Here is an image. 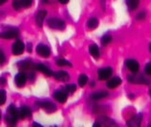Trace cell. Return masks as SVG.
I'll return each mask as SVG.
<instances>
[{"instance_id":"cell-35","label":"cell","mask_w":151,"mask_h":127,"mask_svg":"<svg viewBox=\"0 0 151 127\" xmlns=\"http://www.w3.org/2000/svg\"><path fill=\"white\" fill-rule=\"evenodd\" d=\"M58 1L61 4H66V3L69 2V0H58Z\"/></svg>"},{"instance_id":"cell-39","label":"cell","mask_w":151,"mask_h":127,"mask_svg":"<svg viewBox=\"0 0 151 127\" xmlns=\"http://www.w3.org/2000/svg\"><path fill=\"white\" fill-rule=\"evenodd\" d=\"M90 86H91V87H93V86H94V83H93V82H92V83H91V84H90Z\"/></svg>"},{"instance_id":"cell-36","label":"cell","mask_w":151,"mask_h":127,"mask_svg":"<svg viewBox=\"0 0 151 127\" xmlns=\"http://www.w3.org/2000/svg\"><path fill=\"white\" fill-rule=\"evenodd\" d=\"M7 2V0H0V5H3V4H5Z\"/></svg>"},{"instance_id":"cell-9","label":"cell","mask_w":151,"mask_h":127,"mask_svg":"<svg viewBox=\"0 0 151 127\" xmlns=\"http://www.w3.org/2000/svg\"><path fill=\"white\" fill-rule=\"evenodd\" d=\"M53 97L55 98V100H57L60 103H64L67 101V92L65 90H57L54 92Z\"/></svg>"},{"instance_id":"cell-38","label":"cell","mask_w":151,"mask_h":127,"mask_svg":"<svg viewBox=\"0 0 151 127\" xmlns=\"http://www.w3.org/2000/svg\"><path fill=\"white\" fill-rule=\"evenodd\" d=\"M34 126H35V127H40L41 125H40V124H38V123H36V122H35V123H34Z\"/></svg>"},{"instance_id":"cell-33","label":"cell","mask_w":151,"mask_h":127,"mask_svg":"<svg viewBox=\"0 0 151 127\" xmlns=\"http://www.w3.org/2000/svg\"><path fill=\"white\" fill-rule=\"evenodd\" d=\"M27 52H31V51H32V46H31V44L30 43H27Z\"/></svg>"},{"instance_id":"cell-26","label":"cell","mask_w":151,"mask_h":127,"mask_svg":"<svg viewBox=\"0 0 151 127\" xmlns=\"http://www.w3.org/2000/svg\"><path fill=\"white\" fill-rule=\"evenodd\" d=\"M6 91L3 90V89H0V105H3L6 102Z\"/></svg>"},{"instance_id":"cell-2","label":"cell","mask_w":151,"mask_h":127,"mask_svg":"<svg viewBox=\"0 0 151 127\" xmlns=\"http://www.w3.org/2000/svg\"><path fill=\"white\" fill-rule=\"evenodd\" d=\"M47 24L48 26L51 28V29H54V30H64L65 28V23L59 19V18H49L48 20H47Z\"/></svg>"},{"instance_id":"cell-11","label":"cell","mask_w":151,"mask_h":127,"mask_svg":"<svg viewBox=\"0 0 151 127\" xmlns=\"http://www.w3.org/2000/svg\"><path fill=\"white\" fill-rule=\"evenodd\" d=\"M126 65L132 73H137L139 71V64L136 60L129 59L126 62Z\"/></svg>"},{"instance_id":"cell-41","label":"cell","mask_w":151,"mask_h":127,"mask_svg":"<svg viewBox=\"0 0 151 127\" xmlns=\"http://www.w3.org/2000/svg\"><path fill=\"white\" fill-rule=\"evenodd\" d=\"M150 51H151V44H150Z\"/></svg>"},{"instance_id":"cell-40","label":"cell","mask_w":151,"mask_h":127,"mask_svg":"<svg viewBox=\"0 0 151 127\" xmlns=\"http://www.w3.org/2000/svg\"><path fill=\"white\" fill-rule=\"evenodd\" d=\"M0 120H1V114H0Z\"/></svg>"},{"instance_id":"cell-21","label":"cell","mask_w":151,"mask_h":127,"mask_svg":"<svg viewBox=\"0 0 151 127\" xmlns=\"http://www.w3.org/2000/svg\"><path fill=\"white\" fill-rule=\"evenodd\" d=\"M126 2L129 10H135L139 5V0H126Z\"/></svg>"},{"instance_id":"cell-37","label":"cell","mask_w":151,"mask_h":127,"mask_svg":"<svg viewBox=\"0 0 151 127\" xmlns=\"http://www.w3.org/2000/svg\"><path fill=\"white\" fill-rule=\"evenodd\" d=\"M48 1H49V0H42V3H44V4H47V3H48Z\"/></svg>"},{"instance_id":"cell-34","label":"cell","mask_w":151,"mask_h":127,"mask_svg":"<svg viewBox=\"0 0 151 127\" xmlns=\"http://www.w3.org/2000/svg\"><path fill=\"white\" fill-rule=\"evenodd\" d=\"M0 84H2V86L6 84V79H5V78H0Z\"/></svg>"},{"instance_id":"cell-24","label":"cell","mask_w":151,"mask_h":127,"mask_svg":"<svg viewBox=\"0 0 151 127\" xmlns=\"http://www.w3.org/2000/svg\"><path fill=\"white\" fill-rule=\"evenodd\" d=\"M57 65L59 67H72V64L64 59H58L57 60Z\"/></svg>"},{"instance_id":"cell-28","label":"cell","mask_w":151,"mask_h":127,"mask_svg":"<svg viewBox=\"0 0 151 127\" xmlns=\"http://www.w3.org/2000/svg\"><path fill=\"white\" fill-rule=\"evenodd\" d=\"M12 7L14 10H16V11H19L20 9L22 8V4L20 2V0H13L12 1Z\"/></svg>"},{"instance_id":"cell-8","label":"cell","mask_w":151,"mask_h":127,"mask_svg":"<svg viewBox=\"0 0 151 127\" xmlns=\"http://www.w3.org/2000/svg\"><path fill=\"white\" fill-rule=\"evenodd\" d=\"M24 50H25V45L22 41L17 40L12 45V53L14 55H21L24 52Z\"/></svg>"},{"instance_id":"cell-13","label":"cell","mask_w":151,"mask_h":127,"mask_svg":"<svg viewBox=\"0 0 151 127\" xmlns=\"http://www.w3.org/2000/svg\"><path fill=\"white\" fill-rule=\"evenodd\" d=\"M35 69H37L38 71H40L42 73H44L45 75H46V76H48V77L52 76V75L54 74L52 72V70L49 69L47 67H45L44 64H37V65L35 67Z\"/></svg>"},{"instance_id":"cell-42","label":"cell","mask_w":151,"mask_h":127,"mask_svg":"<svg viewBox=\"0 0 151 127\" xmlns=\"http://www.w3.org/2000/svg\"><path fill=\"white\" fill-rule=\"evenodd\" d=\"M149 93H150V96H151V90H150V92H149Z\"/></svg>"},{"instance_id":"cell-16","label":"cell","mask_w":151,"mask_h":127,"mask_svg":"<svg viewBox=\"0 0 151 127\" xmlns=\"http://www.w3.org/2000/svg\"><path fill=\"white\" fill-rule=\"evenodd\" d=\"M122 83V80L119 77H112L107 82V86L109 88H115Z\"/></svg>"},{"instance_id":"cell-10","label":"cell","mask_w":151,"mask_h":127,"mask_svg":"<svg viewBox=\"0 0 151 127\" xmlns=\"http://www.w3.org/2000/svg\"><path fill=\"white\" fill-rule=\"evenodd\" d=\"M14 81H15V83L19 87H22L23 86H25L27 83V75L24 72H19L18 74L15 75Z\"/></svg>"},{"instance_id":"cell-17","label":"cell","mask_w":151,"mask_h":127,"mask_svg":"<svg viewBox=\"0 0 151 127\" xmlns=\"http://www.w3.org/2000/svg\"><path fill=\"white\" fill-rule=\"evenodd\" d=\"M129 82L134 83H148L143 76H129Z\"/></svg>"},{"instance_id":"cell-18","label":"cell","mask_w":151,"mask_h":127,"mask_svg":"<svg viewBox=\"0 0 151 127\" xmlns=\"http://www.w3.org/2000/svg\"><path fill=\"white\" fill-rule=\"evenodd\" d=\"M108 96V92L107 91H97L94 92L91 95V99L93 101H97V100H101V99L105 98Z\"/></svg>"},{"instance_id":"cell-30","label":"cell","mask_w":151,"mask_h":127,"mask_svg":"<svg viewBox=\"0 0 151 127\" xmlns=\"http://www.w3.org/2000/svg\"><path fill=\"white\" fill-rule=\"evenodd\" d=\"M145 15H146V13H145V12H139L138 15H137V16H136V18H137V20H144L145 18Z\"/></svg>"},{"instance_id":"cell-32","label":"cell","mask_w":151,"mask_h":127,"mask_svg":"<svg viewBox=\"0 0 151 127\" xmlns=\"http://www.w3.org/2000/svg\"><path fill=\"white\" fill-rule=\"evenodd\" d=\"M145 71L147 73L148 75H151V63H148L147 65H145Z\"/></svg>"},{"instance_id":"cell-25","label":"cell","mask_w":151,"mask_h":127,"mask_svg":"<svg viewBox=\"0 0 151 127\" xmlns=\"http://www.w3.org/2000/svg\"><path fill=\"white\" fill-rule=\"evenodd\" d=\"M111 40H112L111 36V35H109V34H106V35H104V36L102 37L101 43H102V45H104V46H107L108 44H110V43H111Z\"/></svg>"},{"instance_id":"cell-20","label":"cell","mask_w":151,"mask_h":127,"mask_svg":"<svg viewBox=\"0 0 151 127\" xmlns=\"http://www.w3.org/2000/svg\"><path fill=\"white\" fill-rule=\"evenodd\" d=\"M87 26H88V28L90 30L96 29V28H97V26H98V20L96 19V18H94V17L90 18L89 21L87 22Z\"/></svg>"},{"instance_id":"cell-27","label":"cell","mask_w":151,"mask_h":127,"mask_svg":"<svg viewBox=\"0 0 151 127\" xmlns=\"http://www.w3.org/2000/svg\"><path fill=\"white\" fill-rule=\"evenodd\" d=\"M77 89V86L76 84H68L65 86V91L67 93H74Z\"/></svg>"},{"instance_id":"cell-23","label":"cell","mask_w":151,"mask_h":127,"mask_svg":"<svg viewBox=\"0 0 151 127\" xmlns=\"http://www.w3.org/2000/svg\"><path fill=\"white\" fill-rule=\"evenodd\" d=\"M141 121H142V115H138V116H136L134 119H132L131 121H129V126H132V125L138 126Z\"/></svg>"},{"instance_id":"cell-6","label":"cell","mask_w":151,"mask_h":127,"mask_svg":"<svg viewBox=\"0 0 151 127\" xmlns=\"http://www.w3.org/2000/svg\"><path fill=\"white\" fill-rule=\"evenodd\" d=\"M112 75V69L111 67H105L98 70V79L100 81H105V80L110 79Z\"/></svg>"},{"instance_id":"cell-15","label":"cell","mask_w":151,"mask_h":127,"mask_svg":"<svg viewBox=\"0 0 151 127\" xmlns=\"http://www.w3.org/2000/svg\"><path fill=\"white\" fill-rule=\"evenodd\" d=\"M47 15V12L45 10H42L40 12H38L36 15V24L38 27H42V23H44L45 18Z\"/></svg>"},{"instance_id":"cell-14","label":"cell","mask_w":151,"mask_h":127,"mask_svg":"<svg viewBox=\"0 0 151 127\" xmlns=\"http://www.w3.org/2000/svg\"><path fill=\"white\" fill-rule=\"evenodd\" d=\"M53 76L55 77L56 80L58 81H61V82H67L70 79L69 74L66 71H57L56 73L53 74Z\"/></svg>"},{"instance_id":"cell-12","label":"cell","mask_w":151,"mask_h":127,"mask_svg":"<svg viewBox=\"0 0 151 127\" xmlns=\"http://www.w3.org/2000/svg\"><path fill=\"white\" fill-rule=\"evenodd\" d=\"M30 114H31V110L28 106H22L18 109L19 119H25V118L29 117Z\"/></svg>"},{"instance_id":"cell-29","label":"cell","mask_w":151,"mask_h":127,"mask_svg":"<svg viewBox=\"0 0 151 127\" xmlns=\"http://www.w3.org/2000/svg\"><path fill=\"white\" fill-rule=\"evenodd\" d=\"M20 2L22 4V7H24V8H29L32 5L33 0H20Z\"/></svg>"},{"instance_id":"cell-22","label":"cell","mask_w":151,"mask_h":127,"mask_svg":"<svg viewBox=\"0 0 151 127\" xmlns=\"http://www.w3.org/2000/svg\"><path fill=\"white\" fill-rule=\"evenodd\" d=\"M88 83V77L86 76L85 74H81L80 76L78 77V84L81 87L86 86V83Z\"/></svg>"},{"instance_id":"cell-5","label":"cell","mask_w":151,"mask_h":127,"mask_svg":"<svg viewBox=\"0 0 151 127\" xmlns=\"http://www.w3.org/2000/svg\"><path fill=\"white\" fill-rule=\"evenodd\" d=\"M36 105L38 106H40L42 108H44V109L48 112V113H52V112H55L56 109H57V106L54 105L53 102H50V101H42V102H39L38 101L36 102Z\"/></svg>"},{"instance_id":"cell-3","label":"cell","mask_w":151,"mask_h":127,"mask_svg":"<svg viewBox=\"0 0 151 127\" xmlns=\"http://www.w3.org/2000/svg\"><path fill=\"white\" fill-rule=\"evenodd\" d=\"M18 68L20 69V71H28V74L32 72V70L35 68L36 65H34L31 61L29 60H25V61H21L17 64Z\"/></svg>"},{"instance_id":"cell-1","label":"cell","mask_w":151,"mask_h":127,"mask_svg":"<svg viewBox=\"0 0 151 127\" xmlns=\"http://www.w3.org/2000/svg\"><path fill=\"white\" fill-rule=\"evenodd\" d=\"M19 119L18 116V109L15 108L14 105H9L7 109V114L5 116V120L6 123L9 125H14Z\"/></svg>"},{"instance_id":"cell-31","label":"cell","mask_w":151,"mask_h":127,"mask_svg":"<svg viewBox=\"0 0 151 127\" xmlns=\"http://www.w3.org/2000/svg\"><path fill=\"white\" fill-rule=\"evenodd\" d=\"M5 60H6V57H5V54L2 51V49H0V65H3L5 63Z\"/></svg>"},{"instance_id":"cell-4","label":"cell","mask_w":151,"mask_h":127,"mask_svg":"<svg viewBox=\"0 0 151 127\" xmlns=\"http://www.w3.org/2000/svg\"><path fill=\"white\" fill-rule=\"evenodd\" d=\"M19 34V30L16 28H11L5 31L0 32V38L3 39H12L17 37Z\"/></svg>"},{"instance_id":"cell-19","label":"cell","mask_w":151,"mask_h":127,"mask_svg":"<svg viewBox=\"0 0 151 127\" xmlns=\"http://www.w3.org/2000/svg\"><path fill=\"white\" fill-rule=\"evenodd\" d=\"M89 51L93 57H94V58L99 57V49L96 44H93L89 46Z\"/></svg>"},{"instance_id":"cell-7","label":"cell","mask_w":151,"mask_h":127,"mask_svg":"<svg viewBox=\"0 0 151 127\" xmlns=\"http://www.w3.org/2000/svg\"><path fill=\"white\" fill-rule=\"evenodd\" d=\"M36 52H37L38 55L42 56V57L47 58V57H49V55H50V49H49V48L47 46L40 44V45L37 46Z\"/></svg>"}]
</instances>
